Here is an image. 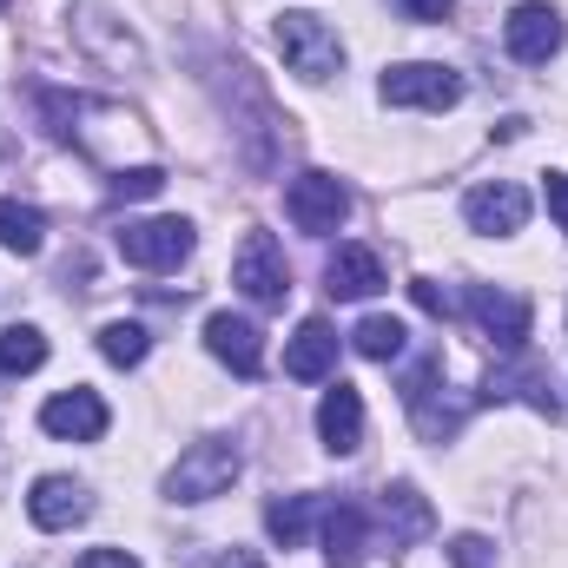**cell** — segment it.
<instances>
[{
	"mask_svg": "<svg viewBox=\"0 0 568 568\" xmlns=\"http://www.w3.org/2000/svg\"><path fill=\"white\" fill-rule=\"evenodd\" d=\"M239 469H245L239 443H225V436H212V443H192V449L172 463V476H165V496H172V503H212V496H225V489L239 483Z\"/></svg>",
	"mask_w": 568,
	"mask_h": 568,
	"instance_id": "cell-1",
	"label": "cell"
},
{
	"mask_svg": "<svg viewBox=\"0 0 568 568\" xmlns=\"http://www.w3.org/2000/svg\"><path fill=\"white\" fill-rule=\"evenodd\" d=\"M278 53L284 67L297 73V80H331L337 67H344V40H337V27L331 20H317V13H278Z\"/></svg>",
	"mask_w": 568,
	"mask_h": 568,
	"instance_id": "cell-2",
	"label": "cell"
},
{
	"mask_svg": "<svg viewBox=\"0 0 568 568\" xmlns=\"http://www.w3.org/2000/svg\"><path fill=\"white\" fill-rule=\"evenodd\" d=\"M113 245H120V258L140 265V272H172V265L192 258V225H185V219H126V225L113 232Z\"/></svg>",
	"mask_w": 568,
	"mask_h": 568,
	"instance_id": "cell-3",
	"label": "cell"
},
{
	"mask_svg": "<svg viewBox=\"0 0 568 568\" xmlns=\"http://www.w3.org/2000/svg\"><path fill=\"white\" fill-rule=\"evenodd\" d=\"M284 212H291L297 232L324 239V232H337V225L351 219V192H344L337 172H297V179L284 185Z\"/></svg>",
	"mask_w": 568,
	"mask_h": 568,
	"instance_id": "cell-4",
	"label": "cell"
},
{
	"mask_svg": "<svg viewBox=\"0 0 568 568\" xmlns=\"http://www.w3.org/2000/svg\"><path fill=\"white\" fill-rule=\"evenodd\" d=\"M384 100L390 106H424V113H449L463 100V73L436 67V60H404L384 73Z\"/></svg>",
	"mask_w": 568,
	"mask_h": 568,
	"instance_id": "cell-5",
	"label": "cell"
},
{
	"mask_svg": "<svg viewBox=\"0 0 568 568\" xmlns=\"http://www.w3.org/2000/svg\"><path fill=\"white\" fill-rule=\"evenodd\" d=\"M232 284H239L252 304H284L291 265H284V252H278L272 232H245V245H239V258H232Z\"/></svg>",
	"mask_w": 568,
	"mask_h": 568,
	"instance_id": "cell-6",
	"label": "cell"
},
{
	"mask_svg": "<svg viewBox=\"0 0 568 568\" xmlns=\"http://www.w3.org/2000/svg\"><path fill=\"white\" fill-rule=\"evenodd\" d=\"M503 40H509V53H516L523 67H549V60L562 53V13H556L549 0H523V7L503 20Z\"/></svg>",
	"mask_w": 568,
	"mask_h": 568,
	"instance_id": "cell-7",
	"label": "cell"
},
{
	"mask_svg": "<svg viewBox=\"0 0 568 568\" xmlns=\"http://www.w3.org/2000/svg\"><path fill=\"white\" fill-rule=\"evenodd\" d=\"M106 424H113V417H106L100 390H80V384L40 404V429H47V436H60V443H100Z\"/></svg>",
	"mask_w": 568,
	"mask_h": 568,
	"instance_id": "cell-8",
	"label": "cell"
},
{
	"mask_svg": "<svg viewBox=\"0 0 568 568\" xmlns=\"http://www.w3.org/2000/svg\"><path fill=\"white\" fill-rule=\"evenodd\" d=\"M463 219H469V232H483V239H509V232H523V225H529V192H523V185H509V179L476 185V192L463 199Z\"/></svg>",
	"mask_w": 568,
	"mask_h": 568,
	"instance_id": "cell-9",
	"label": "cell"
},
{
	"mask_svg": "<svg viewBox=\"0 0 568 568\" xmlns=\"http://www.w3.org/2000/svg\"><path fill=\"white\" fill-rule=\"evenodd\" d=\"M469 317L503 344V351H523L529 337V297L503 291V284H469Z\"/></svg>",
	"mask_w": 568,
	"mask_h": 568,
	"instance_id": "cell-10",
	"label": "cell"
},
{
	"mask_svg": "<svg viewBox=\"0 0 568 568\" xmlns=\"http://www.w3.org/2000/svg\"><path fill=\"white\" fill-rule=\"evenodd\" d=\"M205 351H212L219 364H232L239 377H258V371H265V337H258L252 317L212 311V317H205Z\"/></svg>",
	"mask_w": 568,
	"mask_h": 568,
	"instance_id": "cell-11",
	"label": "cell"
},
{
	"mask_svg": "<svg viewBox=\"0 0 568 568\" xmlns=\"http://www.w3.org/2000/svg\"><path fill=\"white\" fill-rule=\"evenodd\" d=\"M516 364H496L489 371V384H483V397L489 404H503V397H523L529 410H542V417H556L562 404H556V390H549V364H536L529 351H509Z\"/></svg>",
	"mask_w": 568,
	"mask_h": 568,
	"instance_id": "cell-12",
	"label": "cell"
},
{
	"mask_svg": "<svg viewBox=\"0 0 568 568\" xmlns=\"http://www.w3.org/2000/svg\"><path fill=\"white\" fill-rule=\"evenodd\" d=\"M27 516H33V529H73V523L93 516V503H87V489L73 476H40L27 489Z\"/></svg>",
	"mask_w": 568,
	"mask_h": 568,
	"instance_id": "cell-13",
	"label": "cell"
},
{
	"mask_svg": "<svg viewBox=\"0 0 568 568\" xmlns=\"http://www.w3.org/2000/svg\"><path fill=\"white\" fill-rule=\"evenodd\" d=\"M324 291L331 297H377L384 291V258L371 245H337L324 265Z\"/></svg>",
	"mask_w": 568,
	"mask_h": 568,
	"instance_id": "cell-14",
	"label": "cell"
},
{
	"mask_svg": "<svg viewBox=\"0 0 568 568\" xmlns=\"http://www.w3.org/2000/svg\"><path fill=\"white\" fill-rule=\"evenodd\" d=\"M317 436H324L331 456H351V449L364 443V397H357L351 384L324 390V404H317Z\"/></svg>",
	"mask_w": 568,
	"mask_h": 568,
	"instance_id": "cell-15",
	"label": "cell"
},
{
	"mask_svg": "<svg viewBox=\"0 0 568 568\" xmlns=\"http://www.w3.org/2000/svg\"><path fill=\"white\" fill-rule=\"evenodd\" d=\"M331 364H337V331H331L324 317H304L297 337L284 344V377H304V384H311V377H324Z\"/></svg>",
	"mask_w": 568,
	"mask_h": 568,
	"instance_id": "cell-16",
	"label": "cell"
},
{
	"mask_svg": "<svg viewBox=\"0 0 568 568\" xmlns=\"http://www.w3.org/2000/svg\"><path fill=\"white\" fill-rule=\"evenodd\" d=\"M324 556H331V568H364V503L324 509Z\"/></svg>",
	"mask_w": 568,
	"mask_h": 568,
	"instance_id": "cell-17",
	"label": "cell"
},
{
	"mask_svg": "<svg viewBox=\"0 0 568 568\" xmlns=\"http://www.w3.org/2000/svg\"><path fill=\"white\" fill-rule=\"evenodd\" d=\"M377 516H384V529H390V542H424L429 529H436V516H429V503L410 489V483H397V489H384V503H377Z\"/></svg>",
	"mask_w": 568,
	"mask_h": 568,
	"instance_id": "cell-18",
	"label": "cell"
},
{
	"mask_svg": "<svg viewBox=\"0 0 568 568\" xmlns=\"http://www.w3.org/2000/svg\"><path fill=\"white\" fill-rule=\"evenodd\" d=\"M0 245H7L13 258H33V252L47 245V219H40V205H27V199H0Z\"/></svg>",
	"mask_w": 568,
	"mask_h": 568,
	"instance_id": "cell-19",
	"label": "cell"
},
{
	"mask_svg": "<svg viewBox=\"0 0 568 568\" xmlns=\"http://www.w3.org/2000/svg\"><path fill=\"white\" fill-rule=\"evenodd\" d=\"M404 337H410V331H404V317H384V311H377V317H364V324L351 331V344H357L371 364H390V357H404Z\"/></svg>",
	"mask_w": 568,
	"mask_h": 568,
	"instance_id": "cell-20",
	"label": "cell"
},
{
	"mask_svg": "<svg viewBox=\"0 0 568 568\" xmlns=\"http://www.w3.org/2000/svg\"><path fill=\"white\" fill-rule=\"evenodd\" d=\"M40 364H47V337H40L33 324L0 331V377H27V371H40Z\"/></svg>",
	"mask_w": 568,
	"mask_h": 568,
	"instance_id": "cell-21",
	"label": "cell"
},
{
	"mask_svg": "<svg viewBox=\"0 0 568 568\" xmlns=\"http://www.w3.org/2000/svg\"><path fill=\"white\" fill-rule=\"evenodd\" d=\"M145 351H152V337H145V324H133V317H113V324L100 331V357L120 364V371L145 364Z\"/></svg>",
	"mask_w": 568,
	"mask_h": 568,
	"instance_id": "cell-22",
	"label": "cell"
},
{
	"mask_svg": "<svg viewBox=\"0 0 568 568\" xmlns=\"http://www.w3.org/2000/svg\"><path fill=\"white\" fill-rule=\"evenodd\" d=\"M311 509H317V496H278V503L265 509V529H272V542H278V549H297V542H304Z\"/></svg>",
	"mask_w": 568,
	"mask_h": 568,
	"instance_id": "cell-23",
	"label": "cell"
},
{
	"mask_svg": "<svg viewBox=\"0 0 568 568\" xmlns=\"http://www.w3.org/2000/svg\"><path fill=\"white\" fill-rule=\"evenodd\" d=\"M159 192H165L159 165H120L113 172V199H159Z\"/></svg>",
	"mask_w": 568,
	"mask_h": 568,
	"instance_id": "cell-24",
	"label": "cell"
},
{
	"mask_svg": "<svg viewBox=\"0 0 568 568\" xmlns=\"http://www.w3.org/2000/svg\"><path fill=\"white\" fill-rule=\"evenodd\" d=\"M449 568H496V549L483 536H456L449 542Z\"/></svg>",
	"mask_w": 568,
	"mask_h": 568,
	"instance_id": "cell-25",
	"label": "cell"
},
{
	"mask_svg": "<svg viewBox=\"0 0 568 568\" xmlns=\"http://www.w3.org/2000/svg\"><path fill=\"white\" fill-rule=\"evenodd\" d=\"M410 297H417V311H429V317H449V291H443L436 278H417Z\"/></svg>",
	"mask_w": 568,
	"mask_h": 568,
	"instance_id": "cell-26",
	"label": "cell"
},
{
	"mask_svg": "<svg viewBox=\"0 0 568 568\" xmlns=\"http://www.w3.org/2000/svg\"><path fill=\"white\" fill-rule=\"evenodd\" d=\"M542 199H549V212H556V225L568 232V172H549V179H542Z\"/></svg>",
	"mask_w": 568,
	"mask_h": 568,
	"instance_id": "cell-27",
	"label": "cell"
},
{
	"mask_svg": "<svg viewBox=\"0 0 568 568\" xmlns=\"http://www.w3.org/2000/svg\"><path fill=\"white\" fill-rule=\"evenodd\" d=\"M73 568H140V556H126V549H87Z\"/></svg>",
	"mask_w": 568,
	"mask_h": 568,
	"instance_id": "cell-28",
	"label": "cell"
},
{
	"mask_svg": "<svg viewBox=\"0 0 568 568\" xmlns=\"http://www.w3.org/2000/svg\"><path fill=\"white\" fill-rule=\"evenodd\" d=\"M404 13H410V20H449L456 0H404Z\"/></svg>",
	"mask_w": 568,
	"mask_h": 568,
	"instance_id": "cell-29",
	"label": "cell"
},
{
	"mask_svg": "<svg viewBox=\"0 0 568 568\" xmlns=\"http://www.w3.org/2000/svg\"><path fill=\"white\" fill-rule=\"evenodd\" d=\"M225 568H265V562H258V556H245V549H232V556H225Z\"/></svg>",
	"mask_w": 568,
	"mask_h": 568,
	"instance_id": "cell-30",
	"label": "cell"
},
{
	"mask_svg": "<svg viewBox=\"0 0 568 568\" xmlns=\"http://www.w3.org/2000/svg\"><path fill=\"white\" fill-rule=\"evenodd\" d=\"M0 7H7V0H0Z\"/></svg>",
	"mask_w": 568,
	"mask_h": 568,
	"instance_id": "cell-31",
	"label": "cell"
}]
</instances>
